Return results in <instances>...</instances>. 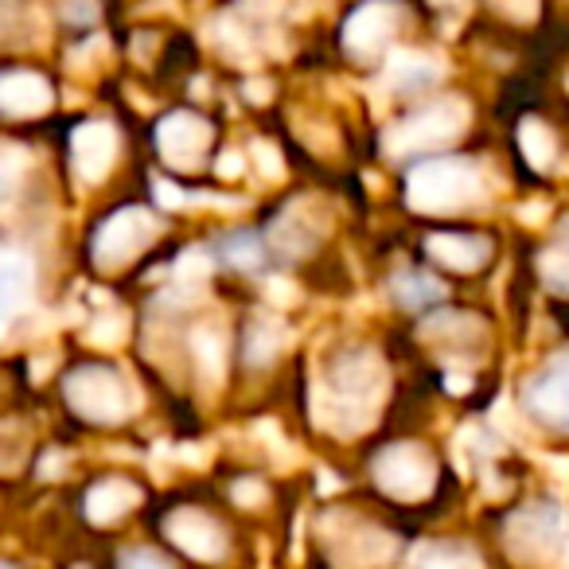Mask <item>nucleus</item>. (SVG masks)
Returning <instances> with one entry per match:
<instances>
[{"instance_id": "f257e3e1", "label": "nucleus", "mask_w": 569, "mask_h": 569, "mask_svg": "<svg viewBox=\"0 0 569 569\" xmlns=\"http://www.w3.org/2000/svg\"><path fill=\"white\" fill-rule=\"evenodd\" d=\"M530 402H535V410L542 413V418L569 429V363L558 367V371H546L542 379L530 387Z\"/></svg>"}]
</instances>
